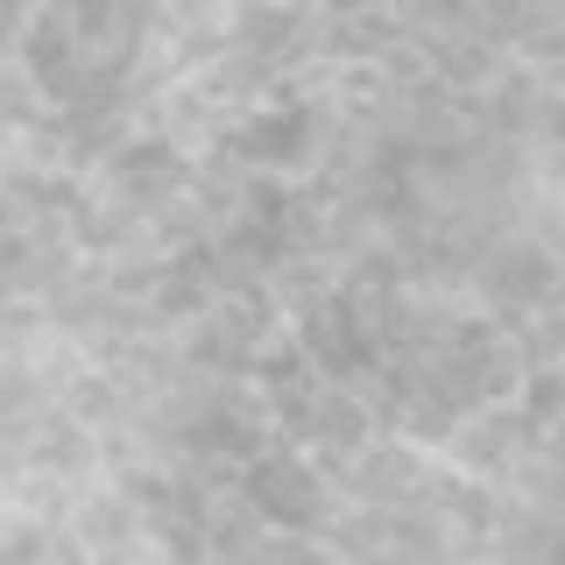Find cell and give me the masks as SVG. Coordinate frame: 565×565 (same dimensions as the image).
Masks as SVG:
<instances>
[{"instance_id": "3", "label": "cell", "mask_w": 565, "mask_h": 565, "mask_svg": "<svg viewBox=\"0 0 565 565\" xmlns=\"http://www.w3.org/2000/svg\"><path fill=\"white\" fill-rule=\"evenodd\" d=\"M305 141H311V114L305 106H282V114H262L241 135V156L247 163H290V156H305Z\"/></svg>"}, {"instance_id": "2", "label": "cell", "mask_w": 565, "mask_h": 565, "mask_svg": "<svg viewBox=\"0 0 565 565\" xmlns=\"http://www.w3.org/2000/svg\"><path fill=\"white\" fill-rule=\"evenodd\" d=\"M177 184H184V156H177L170 141H128V149H114V191H120V205L163 212L177 199Z\"/></svg>"}, {"instance_id": "1", "label": "cell", "mask_w": 565, "mask_h": 565, "mask_svg": "<svg viewBox=\"0 0 565 565\" xmlns=\"http://www.w3.org/2000/svg\"><path fill=\"white\" fill-rule=\"evenodd\" d=\"M241 502L255 509V516H269V523H318L326 488H318V473L297 452H247Z\"/></svg>"}]
</instances>
